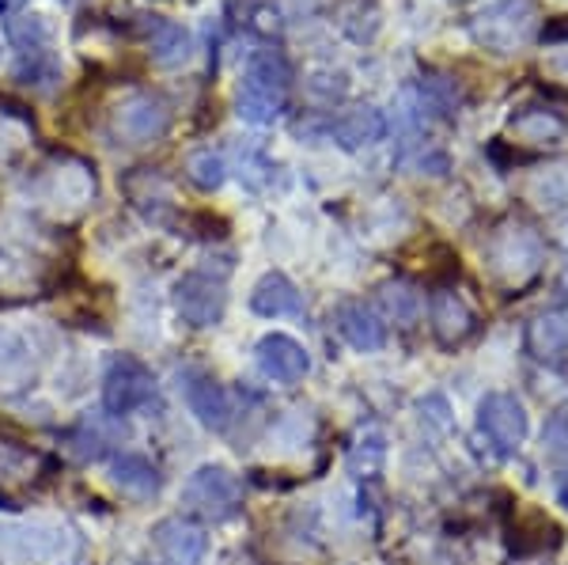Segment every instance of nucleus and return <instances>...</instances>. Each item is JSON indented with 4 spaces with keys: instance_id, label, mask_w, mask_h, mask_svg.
I'll list each match as a JSON object with an SVG mask.
<instances>
[{
    "instance_id": "obj_1",
    "label": "nucleus",
    "mask_w": 568,
    "mask_h": 565,
    "mask_svg": "<svg viewBox=\"0 0 568 565\" xmlns=\"http://www.w3.org/2000/svg\"><path fill=\"white\" fill-rule=\"evenodd\" d=\"M288 80H292V72L277 50L254 53L240 84V118H246V122H254V125L277 122L284 103H288Z\"/></svg>"
},
{
    "instance_id": "obj_2",
    "label": "nucleus",
    "mask_w": 568,
    "mask_h": 565,
    "mask_svg": "<svg viewBox=\"0 0 568 565\" xmlns=\"http://www.w3.org/2000/svg\"><path fill=\"white\" fill-rule=\"evenodd\" d=\"M182 505L194 516H201V521L224 524L243 508V486L227 467L205 463V467H197L194 475L186 478V486H182Z\"/></svg>"
},
{
    "instance_id": "obj_3",
    "label": "nucleus",
    "mask_w": 568,
    "mask_h": 565,
    "mask_svg": "<svg viewBox=\"0 0 568 565\" xmlns=\"http://www.w3.org/2000/svg\"><path fill=\"white\" fill-rule=\"evenodd\" d=\"M485 259H489L497 281H504L508 289H519L538 273V262H542V240H538L527 224L511 221L493 232L489 248H485Z\"/></svg>"
},
{
    "instance_id": "obj_4",
    "label": "nucleus",
    "mask_w": 568,
    "mask_h": 565,
    "mask_svg": "<svg viewBox=\"0 0 568 565\" xmlns=\"http://www.w3.org/2000/svg\"><path fill=\"white\" fill-rule=\"evenodd\" d=\"M155 398V376L152 369L133 353H114L103 372V410L114 417L136 414Z\"/></svg>"
},
{
    "instance_id": "obj_5",
    "label": "nucleus",
    "mask_w": 568,
    "mask_h": 565,
    "mask_svg": "<svg viewBox=\"0 0 568 565\" xmlns=\"http://www.w3.org/2000/svg\"><path fill=\"white\" fill-rule=\"evenodd\" d=\"M110 130L125 144H152L171 130V103L155 91H136L110 114Z\"/></svg>"
},
{
    "instance_id": "obj_6",
    "label": "nucleus",
    "mask_w": 568,
    "mask_h": 565,
    "mask_svg": "<svg viewBox=\"0 0 568 565\" xmlns=\"http://www.w3.org/2000/svg\"><path fill=\"white\" fill-rule=\"evenodd\" d=\"M175 307L182 323H190L194 331L216 326L227 307L224 281L213 278V273H186V278L175 281Z\"/></svg>"
},
{
    "instance_id": "obj_7",
    "label": "nucleus",
    "mask_w": 568,
    "mask_h": 565,
    "mask_svg": "<svg viewBox=\"0 0 568 565\" xmlns=\"http://www.w3.org/2000/svg\"><path fill=\"white\" fill-rule=\"evenodd\" d=\"M152 546L163 565H201L209 554V535L190 516H163L152 527Z\"/></svg>"
},
{
    "instance_id": "obj_8",
    "label": "nucleus",
    "mask_w": 568,
    "mask_h": 565,
    "mask_svg": "<svg viewBox=\"0 0 568 565\" xmlns=\"http://www.w3.org/2000/svg\"><path fill=\"white\" fill-rule=\"evenodd\" d=\"M478 430L497 444V452H516L527 441V410L516 395L493 391L478 406Z\"/></svg>"
},
{
    "instance_id": "obj_9",
    "label": "nucleus",
    "mask_w": 568,
    "mask_h": 565,
    "mask_svg": "<svg viewBox=\"0 0 568 565\" xmlns=\"http://www.w3.org/2000/svg\"><path fill=\"white\" fill-rule=\"evenodd\" d=\"M125 27H130V34H136V39H144V46H149V58L160 69H175L190 58L186 27L163 20V16H152V12H133V20Z\"/></svg>"
},
{
    "instance_id": "obj_10",
    "label": "nucleus",
    "mask_w": 568,
    "mask_h": 565,
    "mask_svg": "<svg viewBox=\"0 0 568 565\" xmlns=\"http://www.w3.org/2000/svg\"><path fill=\"white\" fill-rule=\"evenodd\" d=\"M39 380V353L27 334L4 326L0 331V395H20Z\"/></svg>"
},
{
    "instance_id": "obj_11",
    "label": "nucleus",
    "mask_w": 568,
    "mask_h": 565,
    "mask_svg": "<svg viewBox=\"0 0 568 565\" xmlns=\"http://www.w3.org/2000/svg\"><path fill=\"white\" fill-rule=\"evenodd\" d=\"M254 357H258V369L265 380H277V384H300L311 369L307 350L288 334H265V339L254 345Z\"/></svg>"
},
{
    "instance_id": "obj_12",
    "label": "nucleus",
    "mask_w": 568,
    "mask_h": 565,
    "mask_svg": "<svg viewBox=\"0 0 568 565\" xmlns=\"http://www.w3.org/2000/svg\"><path fill=\"white\" fill-rule=\"evenodd\" d=\"M334 323H337V334H342L356 353H375L387 345V326H383L379 315H375L368 304H361V300L337 304Z\"/></svg>"
},
{
    "instance_id": "obj_13",
    "label": "nucleus",
    "mask_w": 568,
    "mask_h": 565,
    "mask_svg": "<svg viewBox=\"0 0 568 565\" xmlns=\"http://www.w3.org/2000/svg\"><path fill=\"white\" fill-rule=\"evenodd\" d=\"M106 475L125 497H133V501H149L160 494V486H163L155 463L141 452H118L114 460H110Z\"/></svg>"
},
{
    "instance_id": "obj_14",
    "label": "nucleus",
    "mask_w": 568,
    "mask_h": 565,
    "mask_svg": "<svg viewBox=\"0 0 568 565\" xmlns=\"http://www.w3.org/2000/svg\"><path fill=\"white\" fill-rule=\"evenodd\" d=\"M186 406H190V414L197 417L205 430H213V433H224L227 425H232V398H227V391L216 384V380H209V376H194V380H186Z\"/></svg>"
},
{
    "instance_id": "obj_15",
    "label": "nucleus",
    "mask_w": 568,
    "mask_h": 565,
    "mask_svg": "<svg viewBox=\"0 0 568 565\" xmlns=\"http://www.w3.org/2000/svg\"><path fill=\"white\" fill-rule=\"evenodd\" d=\"M251 312L262 319H281V315H304V296L300 289L284 278L281 270H270L258 278L251 293Z\"/></svg>"
},
{
    "instance_id": "obj_16",
    "label": "nucleus",
    "mask_w": 568,
    "mask_h": 565,
    "mask_svg": "<svg viewBox=\"0 0 568 565\" xmlns=\"http://www.w3.org/2000/svg\"><path fill=\"white\" fill-rule=\"evenodd\" d=\"M433 331L439 345H463L474 334V312L466 307V300L452 289H439L433 296Z\"/></svg>"
},
{
    "instance_id": "obj_17",
    "label": "nucleus",
    "mask_w": 568,
    "mask_h": 565,
    "mask_svg": "<svg viewBox=\"0 0 568 565\" xmlns=\"http://www.w3.org/2000/svg\"><path fill=\"white\" fill-rule=\"evenodd\" d=\"M61 546V535L45 527H0V558L4 562H45Z\"/></svg>"
},
{
    "instance_id": "obj_18",
    "label": "nucleus",
    "mask_w": 568,
    "mask_h": 565,
    "mask_svg": "<svg viewBox=\"0 0 568 565\" xmlns=\"http://www.w3.org/2000/svg\"><path fill=\"white\" fill-rule=\"evenodd\" d=\"M329 137L349 152L368 149V144L387 137V118H383V111H375V107H356V111H345L329 125Z\"/></svg>"
},
{
    "instance_id": "obj_19",
    "label": "nucleus",
    "mask_w": 568,
    "mask_h": 565,
    "mask_svg": "<svg viewBox=\"0 0 568 565\" xmlns=\"http://www.w3.org/2000/svg\"><path fill=\"white\" fill-rule=\"evenodd\" d=\"M474 34H478V42H485L489 50L511 53L527 39V20H519L516 0H504L500 8H493L489 16H481V23L474 27Z\"/></svg>"
},
{
    "instance_id": "obj_20",
    "label": "nucleus",
    "mask_w": 568,
    "mask_h": 565,
    "mask_svg": "<svg viewBox=\"0 0 568 565\" xmlns=\"http://www.w3.org/2000/svg\"><path fill=\"white\" fill-rule=\"evenodd\" d=\"M527 350L538 361H557L568 353V312H542L527 326Z\"/></svg>"
},
{
    "instance_id": "obj_21",
    "label": "nucleus",
    "mask_w": 568,
    "mask_h": 565,
    "mask_svg": "<svg viewBox=\"0 0 568 565\" xmlns=\"http://www.w3.org/2000/svg\"><path fill=\"white\" fill-rule=\"evenodd\" d=\"M561 543V527L549 521L546 513H524L516 516V527H511V551L519 558H530V554L554 551Z\"/></svg>"
},
{
    "instance_id": "obj_22",
    "label": "nucleus",
    "mask_w": 568,
    "mask_h": 565,
    "mask_svg": "<svg viewBox=\"0 0 568 565\" xmlns=\"http://www.w3.org/2000/svg\"><path fill=\"white\" fill-rule=\"evenodd\" d=\"M508 130L527 144H557L568 133V122L554 111L530 107V111H519V114L508 118Z\"/></svg>"
},
{
    "instance_id": "obj_23",
    "label": "nucleus",
    "mask_w": 568,
    "mask_h": 565,
    "mask_svg": "<svg viewBox=\"0 0 568 565\" xmlns=\"http://www.w3.org/2000/svg\"><path fill=\"white\" fill-rule=\"evenodd\" d=\"M103 422H106V410H103V414H95V417H80L77 430L69 433L72 460L95 463V460H103V455L110 452V444H114V433H106Z\"/></svg>"
},
{
    "instance_id": "obj_24",
    "label": "nucleus",
    "mask_w": 568,
    "mask_h": 565,
    "mask_svg": "<svg viewBox=\"0 0 568 565\" xmlns=\"http://www.w3.org/2000/svg\"><path fill=\"white\" fill-rule=\"evenodd\" d=\"M8 42L16 46L20 58H34V53H50L53 42V27L45 16H16V20L4 23Z\"/></svg>"
},
{
    "instance_id": "obj_25",
    "label": "nucleus",
    "mask_w": 568,
    "mask_h": 565,
    "mask_svg": "<svg viewBox=\"0 0 568 565\" xmlns=\"http://www.w3.org/2000/svg\"><path fill=\"white\" fill-rule=\"evenodd\" d=\"M383 460H387V436L379 430H368V433L356 436V444L349 448V460L345 463H349V471L356 478H372V475H379Z\"/></svg>"
},
{
    "instance_id": "obj_26",
    "label": "nucleus",
    "mask_w": 568,
    "mask_h": 565,
    "mask_svg": "<svg viewBox=\"0 0 568 565\" xmlns=\"http://www.w3.org/2000/svg\"><path fill=\"white\" fill-rule=\"evenodd\" d=\"M186 179L194 182L197 190L213 194V190L224 186L227 163H224V157H220V152H213V149H197V152H190V157H186Z\"/></svg>"
},
{
    "instance_id": "obj_27",
    "label": "nucleus",
    "mask_w": 568,
    "mask_h": 565,
    "mask_svg": "<svg viewBox=\"0 0 568 565\" xmlns=\"http://www.w3.org/2000/svg\"><path fill=\"white\" fill-rule=\"evenodd\" d=\"M379 300H383V307H387V315L394 319L398 326H414L417 323V315H420V296L414 293L409 285H387L379 293Z\"/></svg>"
},
{
    "instance_id": "obj_28",
    "label": "nucleus",
    "mask_w": 568,
    "mask_h": 565,
    "mask_svg": "<svg viewBox=\"0 0 568 565\" xmlns=\"http://www.w3.org/2000/svg\"><path fill=\"white\" fill-rule=\"evenodd\" d=\"M546 452L549 455H568V414H557L554 422H549V430H546Z\"/></svg>"
},
{
    "instance_id": "obj_29",
    "label": "nucleus",
    "mask_w": 568,
    "mask_h": 565,
    "mask_svg": "<svg viewBox=\"0 0 568 565\" xmlns=\"http://www.w3.org/2000/svg\"><path fill=\"white\" fill-rule=\"evenodd\" d=\"M542 42H568V16H557L542 27Z\"/></svg>"
},
{
    "instance_id": "obj_30",
    "label": "nucleus",
    "mask_w": 568,
    "mask_h": 565,
    "mask_svg": "<svg viewBox=\"0 0 568 565\" xmlns=\"http://www.w3.org/2000/svg\"><path fill=\"white\" fill-rule=\"evenodd\" d=\"M557 501H561V505L568 508V471L557 475Z\"/></svg>"
},
{
    "instance_id": "obj_31",
    "label": "nucleus",
    "mask_w": 568,
    "mask_h": 565,
    "mask_svg": "<svg viewBox=\"0 0 568 565\" xmlns=\"http://www.w3.org/2000/svg\"><path fill=\"white\" fill-rule=\"evenodd\" d=\"M455 4H466V0H455Z\"/></svg>"
}]
</instances>
